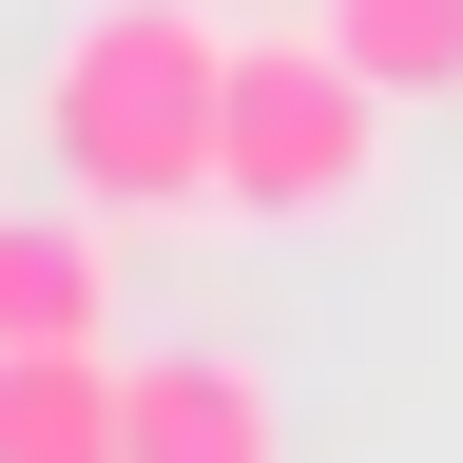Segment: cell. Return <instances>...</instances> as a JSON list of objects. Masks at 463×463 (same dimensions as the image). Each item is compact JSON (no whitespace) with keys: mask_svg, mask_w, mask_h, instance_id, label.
Returning <instances> with one entry per match:
<instances>
[{"mask_svg":"<svg viewBox=\"0 0 463 463\" xmlns=\"http://www.w3.org/2000/svg\"><path fill=\"white\" fill-rule=\"evenodd\" d=\"M213 136H232V20L194 0H78L39 58V155L78 213H213Z\"/></svg>","mask_w":463,"mask_h":463,"instance_id":"cell-1","label":"cell"},{"mask_svg":"<svg viewBox=\"0 0 463 463\" xmlns=\"http://www.w3.org/2000/svg\"><path fill=\"white\" fill-rule=\"evenodd\" d=\"M386 78L347 58L328 20H289V39H232V136H213V213L232 232H347L386 194Z\"/></svg>","mask_w":463,"mask_h":463,"instance_id":"cell-2","label":"cell"},{"mask_svg":"<svg viewBox=\"0 0 463 463\" xmlns=\"http://www.w3.org/2000/svg\"><path fill=\"white\" fill-rule=\"evenodd\" d=\"M116 463H289V386L251 347H136V444Z\"/></svg>","mask_w":463,"mask_h":463,"instance_id":"cell-3","label":"cell"},{"mask_svg":"<svg viewBox=\"0 0 463 463\" xmlns=\"http://www.w3.org/2000/svg\"><path fill=\"white\" fill-rule=\"evenodd\" d=\"M136 444V347H0V463H116Z\"/></svg>","mask_w":463,"mask_h":463,"instance_id":"cell-4","label":"cell"},{"mask_svg":"<svg viewBox=\"0 0 463 463\" xmlns=\"http://www.w3.org/2000/svg\"><path fill=\"white\" fill-rule=\"evenodd\" d=\"M116 213H0V347H116Z\"/></svg>","mask_w":463,"mask_h":463,"instance_id":"cell-5","label":"cell"},{"mask_svg":"<svg viewBox=\"0 0 463 463\" xmlns=\"http://www.w3.org/2000/svg\"><path fill=\"white\" fill-rule=\"evenodd\" d=\"M328 39L367 58L405 116H463V0H328Z\"/></svg>","mask_w":463,"mask_h":463,"instance_id":"cell-6","label":"cell"}]
</instances>
